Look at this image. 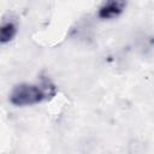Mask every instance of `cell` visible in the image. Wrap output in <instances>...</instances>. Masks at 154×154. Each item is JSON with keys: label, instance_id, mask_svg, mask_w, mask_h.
Segmentation results:
<instances>
[{"label": "cell", "instance_id": "obj_4", "mask_svg": "<svg viewBox=\"0 0 154 154\" xmlns=\"http://www.w3.org/2000/svg\"><path fill=\"white\" fill-rule=\"evenodd\" d=\"M129 154H146L143 142L138 140H132L129 143Z\"/></svg>", "mask_w": 154, "mask_h": 154}, {"label": "cell", "instance_id": "obj_2", "mask_svg": "<svg viewBox=\"0 0 154 154\" xmlns=\"http://www.w3.org/2000/svg\"><path fill=\"white\" fill-rule=\"evenodd\" d=\"M126 7L125 1H119V0H111L103 2L97 11V17L101 19H112L118 17Z\"/></svg>", "mask_w": 154, "mask_h": 154}, {"label": "cell", "instance_id": "obj_3", "mask_svg": "<svg viewBox=\"0 0 154 154\" xmlns=\"http://www.w3.org/2000/svg\"><path fill=\"white\" fill-rule=\"evenodd\" d=\"M18 25L13 18H4L0 23V43H8L17 35Z\"/></svg>", "mask_w": 154, "mask_h": 154}, {"label": "cell", "instance_id": "obj_1", "mask_svg": "<svg viewBox=\"0 0 154 154\" xmlns=\"http://www.w3.org/2000/svg\"><path fill=\"white\" fill-rule=\"evenodd\" d=\"M57 94V87L47 76H41L37 83H19L13 87L8 100L13 106H32L52 99Z\"/></svg>", "mask_w": 154, "mask_h": 154}]
</instances>
